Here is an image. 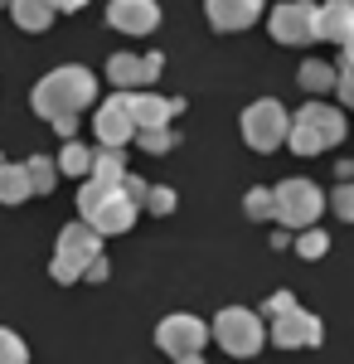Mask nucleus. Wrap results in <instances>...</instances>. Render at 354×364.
Here are the masks:
<instances>
[{
    "mask_svg": "<svg viewBox=\"0 0 354 364\" xmlns=\"http://www.w3.org/2000/svg\"><path fill=\"white\" fill-rule=\"evenodd\" d=\"M92 97H97V78L82 68V63H63L54 73H44L34 92H29V102H34V112L58 122V117H78L82 107H92Z\"/></svg>",
    "mask_w": 354,
    "mask_h": 364,
    "instance_id": "obj_1",
    "label": "nucleus"
},
{
    "mask_svg": "<svg viewBox=\"0 0 354 364\" xmlns=\"http://www.w3.org/2000/svg\"><path fill=\"white\" fill-rule=\"evenodd\" d=\"M345 112L340 107H330V102H306L296 117H291V136L286 146L296 151V156H321L330 146H340L345 141Z\"/></svg>",
    "mask_w": 354,
    "mask_h": 364,
    "instance_id": "obj_2",
    "label": "nucleus"
},
{
    "mask_svg": "<svg viewBox=\"0 0 354 364\" xmlns=\"http://www.w3.org/2000/svg\"><path fill=\"white\" fill-rule=\"evenodd\" d=\"M102 252V233L92 224H63L58 228V248H54V262H49V277L54 282H78L87 272V262Z\"/></svg>",
    "mask_w": 354,
    "mask_h": 364,
    "instance_id": "obj_3",
    "label": "nucleus"
},
{
    "mask_svg": "<svg viewBox=\"0 0 354 364\" xmlns=\"http://www.w3.org/2000/svg\"><path fill=\"white\" fill-rule=\"evenodd\" d=\"M267 311H272V340L281 350H306V345L326 340V326L311 311H301V301L291 291H277L272 301H267Z\"/></svg>",
    "mask_w": 354,
    "mask_h": 364,
    "instance_id": "obj_4",
    "label": "nucleus"
},
{
    "mask_svg": "<svg viewBox=\"0 0 354 364\" xmlns=\"http://www.w3.org/2000/svg\"><path fill=\"white\" fill-rule=\"evenodd\" d=\"M214 340L233 355V360H247V355H257L262 350V340H267V331H262V321H257V311L247 306H223L214 316Z\"/></svg>",
    "mask_w": 354,
    "mask_h": 364,
    "instance_id": "obj_5",
    "label": "nucleus"
},
{
    "mask_svg": "<svg viewBox=\"0 0 354 364\" xmlns=\"http://www.w3.org/2000/svg\"><path fill=\"white\" fill-rule=\"evenodd\" d=\"M286 136H291V112L277 97H257L243 112V141L252 151H277Z\"/></svg>",
    "mask_w": 354,
    "mask_h": 364,
    "instance_id": "obj_6",
    "label": "nucleus"
},
{
    "mask_svg": "<svg viewBox=\"0 0 354 364\" xmlns=\"http://www.w3.org/2000/svg\"><path fill=\"white\" fill-rule=\"evenodd\" d=\"M321 209H326L321 185H311V180H301V175L277 185V219H281L286 228H316Z\"/></svg>",
    "mask_w": 354,
    "mask_h": 364,
    "instance_id": "obj_7",
    "label": "nucleus"
},
{
    "mask_svg": "<svg viewBox=\"0 0 354 364\" xmlns=\"http://www.w3.org/2000/svg\"><path fill=\"white\" fill-rule=\"evenodd\" d=\"M316 10L311 0H281L272 15H267V29H272L277 44H316Z\"/></svg>",
    "mask_w": 354,
    "mask_h": 364,
    "instance_id": "obj_8",
    "label": "nucleus"
},
{
    "mask_svg": "<svg viewBox=\"0 0 354 364\" xmlns=\"http://www.w3.org/2000/svg\"><path fill=\"white\" fill-rule=\"evenodd\" d=\"M204 340H209V326H204L199 316H190V311H175V316H165L161 326H156V345H161L170 360H180V355H199Z\"/></svg>",
    "mask_w": 354,
    "mask_h": 364,
    "instance_id": "obj_9",
    "label": "nucleus"
},
{
    "mask_svg": "<svg viewBox=\"0 0 354 364\" xmlns=\"http://www.w3.org/2000/svg\"><path fill=\"white\" fill-rule=\"evenodd\" d=\"M92 132H97V141L112 146V151H122L127 141L136 136V122H132V92L107 97V102L97 107V117H92Z\"/></svg>",
    "mask_w": 354,
    "mask_h": 364,
    "instance_id": "obj_10",
    "label": "nucleus"
},
{
    "mask_svg": "<svg viewBox=\"0 0 354 364\" xmlns=\"http://www.w3.org/2000/svg\"><path fill=\"white\" fill-rule=\"evenodd\" d=\"M107 25L117 34H151L161 25V5L156 0H107Z\"/></svg>",
    "mask_w": 354,
    "mask_h": 364,
    "instance_id": "obj_11",
    "label": "nucleus"
},
{
    "mask_svg": "<svg viewBox=\"0 0 354 364\" xmlns=\"http://www.w3.org/2000/svg\"><path fill=\"white\" fill-rule=\"evenodd\" d=\"M161 68H165L161 54H146V58H136V54H112L107 58V78L122 87V92H132V87L161 78Z\"/></svg>",
    "mask_w": 354,
    "mask_h": 364,
    "instance_id": "obj_12",
    "label": "nucleus"
},
{
    "mask_svg": "<svg viewBox=\"0 0 354 364\" xmlns=\"http://www.w3.org/2000/svg\"><path fill=\"white\" fill-rule=\"evenodd\" d=\"M204 15L218 34H233V29H247L257 25L262 15V0H204Z\"/></svg>",
    "mask_w": 354,
    "mask_h": 364,
    "instance_id": "obj_13",
    "label": "nucleus"
},
{
    "mask_svg": "<svg viewBox=\"0 0 354 364\" xmlns=\"http://www.w3.org/2000/svg\"><path fill=\"white\" fill-rule=\"evenodd\" d=\"M316 39L350 44L354 39V0H326V5L316 10Z\"/></svg>",
    "mask_w": 354,
    "mask_h": 364,
    "instance_id": "obj_14",
    "label": "nucleus"
},
{
    "mask_svg": "<svg viewBox=\"0 0 354 364\" xmlns=\"http://www.w3.org/2000/svg\"><path fill=\"white\" fill-rule=\"evenodd\" d=\"M185 102H170V97H156V92H132V122L136 132H156V127H170V117L180 112Z\"/></svg>",
    "mask_w": 354,
    "mask_h": 364,
    "instance_id": "obj_15",
    "label": "nucleus"
},
{
    "mask_svg": "<svg viewBox=\"0 0 354 364\" xmlns=\"http://www.w3.org/2000/svg\"><path fill=\"white\" fill-rule=\"evenodd\" d=\"M136 214H141V204H132L122 190H112L107 204L92 214V228H97V233H127V228L136 224Z\"/></svg>",
    "mask_w": 354,
    "mask_h": 364,
    "instance_id": "obj_16",
    "label": "nucleus"
},
{
    "mask_svg": "<svg viewBox=\"0 0 354 364\" xmlns=\"http://www.w3.org/2000/svg\"><path fill=\"white\" fill-rule=\"evenodd\" d=\"M92 180H97L102 190H122V180H127V156L112 151V146L92 151Z\"/></svg>",
    "mask_w": 354,
    "mask_h": 364,
    "instance_id": "obj_17",
    "label": "nucleus"
},
{
    "mask_svg": "<svg viewBox=\"0 0 354 364\" xmlns=\"http://www.w3.org/2000/svg\"><path fill=\"white\" fill-rule=\"evenodd\" d=\"M58 10L49 5V0H15L10 5V20L25 29V34H39V29H49V20H54Z\"/></svg>",
    "mask_w": 354,
    "mask_h": 364,
    "instance_id": "obj_18",
    "label": "nucleus"
},
{
    "mask_svg": "<svg viewBox=\"0 0 354 364\" xmlns=\"http://www.w3.org/2000/svg\"><path fill=\"white\" fill-rule=\"evenodd\" d=\"M335 78H340V73H335L330 63H321V58H306V63H301V73H296V83L306 87V92H330Z\"/></svg>",
    "mask_w": 354,
    "mask_h": 364,
    "instance_id": "obj_19",
    "label": "nucleus"
},
{
    "mask_svg": "<svg viewBox=\"0 0 354 364\" xmlns=\"http://www.w3.org/2000/svg\"><path fill=\"white\" fill-rule=\"evenodd\" d=\"M25 180H29V195H49L58 180V166L54 161H44V156H29L25 161Z\"/></svg>",
    "mask_w": 354,
    "mask_h": 364,
    "instance_id": "obj_20",
    "label": "nucleus"
},
{
    "mask_svg": "<svg viewBox=\"0 0 354 364\" xmlns=\"http://www.w3.org/2000/svg\"><path fill=\"white\" fill-rule=\"evenodd\" d=\"M54 166H58V175H92V151L78 146V141H63Z\"/></svg>",
    "mask_w": 354,
    "mask_h": 364,
    "instance_id": "obj_21",
    "label": "nucleus"
},
{
    "mask_svg": "<svg viewBox=\"0 0 354 364\" xmlns=\"http://www.w3.org/2000/svg\"><path fill=\"white\" fill-rule=\"evenodd\" d=\"M243 214L252 219V224H267V219H277V190H247V199H243Z\"/></svg>",
    "mask_w": 354,
    "mask_h": 364,
    "instance_id": "obj_22",
    "label": "nucleus"
},
{
    "mask_svg": "<svg viewBox=\"0 0 354 364\" xmlns=\"http://www.w3.org/2000/svg\"><path fill=\"white\" fill-rule=\"evenodd\" d=\"M20 199H29L25 166H0V204H20Z\"/></svg>",
    "mask_w": 354,
    "mask_h": 364,
    "instance_id": "obj_23",
    "label": "nucleus"
},
{
    "mask_svg": "<svg viewBox=\"0 0 354 364\" xmlns=\"http://www.w3.org/2000/svg\"><path fill=\"white\" fill-rule=\"evenodd\" d=\"M107 195H112V190H102L97 180H87V185L78 190V219H82V224H92V214L107 204Z\"/></svg>",
    "mask_w": 354,
    "mask_h": 364,
    "instance_id": "obj_24",
    "label": "nucleus"
},
{
    "mask_svg": "<svg viewBox=\"0 0 354 364\" xmlns=\"http://www.w3.org/2000/svg\"><path fill=\"white\" fill-rule=\"evenodd\" d=\"M296 252L306 257V262H316V257H326L330 252V233H321V228H306L296 238Z\"/></svg>",
    "mask_w": 354,
    "mask_h": 364,
    "instance_id": "obj_25",
    "label": "nucleus"
},
{
    "mask_svg": "<svg viewBox=\"0 0 354 364\" xmlns=\"http://www.w3.org/2000/svg\"><path fill=\"white\" fill-rule=\"evenodd\" d=\"M0 364H29L25 340L15 336V331H5V326H0Z\"/></svg>",
    "mask_w": 354,
    "mask_h": 364,
    "instance_id": "obj_26",
    "label": "nucleus"
},
{
    "mask_svg": "<svg viewBox=\"0 0 354 364\" xmlns=\"http://www.w3.org/2000/svg\"><path fill=\"white\" fill-rule=\"evenodd\" d=\"M136 141H141L146 156H165V151L175 146V132H170V127H156V132H136Z\"/></svg>",
    "mask_w": 354,
    "mask_h": 364,
    "instance_id": "obj_27",
    "label": "nucleus"
},
{
    "mask_svg": "<svg viewBox=\"0 0 354 364\" xmlns=\"http://www.w3.org/2000/svg\"><path fill=\"white\" fill-rule=\"evenodd\" d=\"M330 209H335V214H340L345 224H354V185H350V180L330 190Z\"/></svg>",
    "mask_w": 354,
    "mask_h": 364,
    "instance_id": "obj_28",
    "label": "nucleus"
},
{
    "mask_svg": "<svg viewBox=\"0 0 354 364\" xmlns=\"http://www.w3.org/2000/svg\"><path fill=\"white\" fill-rule=\"evenodd\" d=\"M146 209L165 219V214L175 209V190H170V185H151V195H146Z\"/></svg>",
    "mask_w": 354,
    "mask_h": 364,
    "instance_id": "obj_29",
    "label": "nucleus"
},
{
    "mask_svg": "<svg viewBox=\"0 0 354 364\" xmlns=\"http://www.w3.org/2000/svg\"><path fill=\"white\" fill-rule=\"evenodd\" d=\"M122 195L132 199V204H141V209H146V195H151V185H146V180H136V175H127V180H122Z\"/></svg>",
    "mask_w": 354,
    "mask_h": 364,
    "instance_id": "obj_30",
    "label": "nucleus"
},
{
    "mask_svg": "<svg viewBox=\"0 0 354 364\" xmlns=\"http://www.w3.org/2000/svg\"><path fill=\"white\" fill-rule=\"evenodd\" d=\"M335 87H340V102H345V107H354V68H350V63L340 68V78H335Z\"/></svg>",
    "mask_w": 354,
    "mask_h": 364,
    "instance_id": "obj_31",
    "label": "nucleus"
},
{
    "mask_svg": "<svg viewBox=\"0 0 354 364\" xmlns=\"http://www.w3.org/2000/svg\"><path fill=\"white\" fill-rule=\"evenodd\" d=\"M107 272H112V262L102 257V252H97V257L87 262V272H82V277H87V282H107Z\"/></svg>",
    "mask_w": 354,
    "mask_h": 364,
    "instance_id": "obj_32",
    "label": "nucleus"
},
{
    "mask_svg": "<svg viewBox=\"0 0 354 364\" xmlns=\"http://www.w3.org/2000/svg\"><path fill=\"white\" fill-rule=\"evenodd\" d=\"M73 127H78V117H58V122H54V132L63 141H73Z\"/></svg>",
    "mask_w": 354,
    "mask_h": 364,
    "instance_id": "obj_33",
    "label": "nucleus"
},
{
    "mask_svg": "<svg viewBox=\"0 0 354 364\" xmlns=\"http://www.w3.org/2000/svg\"><path fill=\"white\" fill-rule=\"evenodd\" d=\"M49 5H54V10H68V15H73V10H82L87 0H49Z\"/></svg>",
    "mask_w": 354,
    "mask_h": 364,
    "instance_id": "obj_34",
    "label": "nucleus"
},
{
    "mask_svg": "<svg viewBox=\"0 0 354 364\" xmlns=\"http://www.w3.org/2000/svg\"><path fill=\"white\" fill-rule=\"evenodd\" d=\"M175 364H204V355H180Z\"/></svg>",
    "mask_w": 354,
    "mask_h": 364,
    "instance_id": "obj_35",
    "label": "nucleus"
},
{
    "mask_svg": "<svg viewBox=\"0 0 354 364\" xmlns=\"http://www.w3.org/2000/svg\"><path fill=\"white\" fill-rule=\"evenodd\" d=\"M345 63H350V68H354V39H350V44H345Z\"/></svg>",
    "mask_w": 354,
    "mask_h": 364,
    "instance_id": "obj_36",
    "label": "nucleus"
},
{
    "mask_svg": "<svg viewBox=\"0 0 354 364\" xmlns=\"http://www.w3.org/2000/svg\"><path fill=\"white\" fill-rule=\"evenodd\" d=\"M10 5H15V0H0V10H10Z\"/></svg>",
    "mask_w": 354,
    "mask_h": 364,
    "instance_id": "obj_37",
    "label": "nucleus"
}]
</instances>
